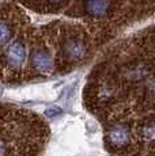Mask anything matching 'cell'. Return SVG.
I'll list each match as a JSON object with an SVG mask.
<instances>
[{
    "mask_svg": "<svg viewBox=\"0 0 155 156\" xmlns=\"http://www.w3.org/2000/svg\"><path fill=\"white\" fill-rule=\"evenodd\" d=\"M7 154H8L7 145H5L4 140L0 139V156H7Z\"/></svg>",
    "mask_w": 155,
    "mask_h": 156,
    "instance_id": "cell-9",
    "label": "cell"
},
{
    "mask_svg": "<svg viewBox=\"0 0 155 156\" xmlns=\"http://www.w3.org/2000/svg\"><path fill=\"white\" fill-rule=\"evenodd\" d=\"M86 2H90V0H86Z\"/></svg>",
    "mask_w": 155,
    "mask_h": 156,
    "instance_id": "cell-12",
    "label": "cell"
},
{
    "mask_svg": "<svg viewBox=\"0 0 155 156\" xmlns=\"http://www.w3.org/2000/svg\"><path fill=\"white\" fill-rule=\"evenodd\" d=\"M109 10L108 0H90L87 2V11L93 16H105Z\"/></svg>",
    "mask_w": 155,
    "mask_h": 156,
    "instance_id": "cell-5",
    "label": "cell"
},
{
    "mask_svg": "<svg viewBox=\"0 0 155 156\" xmlns=\"http://www.w3.org/2000/svg\"><path fill=\"white\" fill-rule=\"evenodd\" d=\"M142 136L144 137L146 140L155 139V124L154 122H150V124L144 125V126L142 128Z\"/></svg>",
    "mask_w": 155,
    "mask_h": 156,
    "instance_id": "cell-7",
    "label": "cell"
},
{
    "mask_svg": "<svg viewBox=\"0 0 155 156\" xmlns=\"http://www.w3.org/2000/svg\"><path fill=\"white\" fill-rule=\"evenodd\" d=\"M11 40V29L4 22H0V46Z\"/></svg>",
    "mask_w": 155,
    "mask_h": 156,
    "instance_id": "cell-6",
    "label": "cell"
},
{
    "mask_svg": "<svg viewBox=\"0 0 155 156\" xmlns=\"http://www.w3.org/2000/svg\"><path fill=\"white\" fill-rule=\"evenodd\" d=\"M61 113H63V110L59 106H52V107H49V109L45 110V115L49 117V118H55V117L60 115Z\"/></svg>",
    "mask_w": 155,
    "mask_h": 156,
    "instance_id": "cell-8",
    "label": "cell"
},
{
    "mask_svg": "<svg viewBox=\"0 0 155 156\" xmlns=\"http://www.w3.org/2000/svg\"><path fill=\"white\" fill-rule=\"evenodd\" d=\"M64 52L71 60H82L86 55V46L79 40H70L65 44Z\"/></svg>",
    "mask_w": 155,
    "mask_h": 156,
    "instance_id": "cell-4",
    "label": "cell"
},
{
    "mask_svg": "<svg viewBox=\"0 0 155 156\" xmlns=\"http://www.w3.org/2000/svg\"><path fill=\"white\" fill-rule=\"evenodd\" d=\"M26 58V48L22 42H14L7 50V62L13 68H19Z\"/></svg>",
    "mask_w": 155,
    "mask_h": 156,
    "instance_id": "cell-3",
    "label": "cell"
},
{
    "mask_svg": "<svg viewBox=\"0 0 155 156\" xmlns=\"http://www.w3.org/2000/svg\"><path fill=\"white\" fill-rule=\"evenodd\" d=\"M33 65H34L35 71L40 73H52L55 69L52 57L48 55L44 50H37L33 55Z\"/></svg>",
    "mask_w": 155,
    "mask_h": 156,
    "instance_id": "cell-2",
    "label": "cell"
},
{
    "mask_svg": "<svg viewBox=\"0 0 155 156\" xmlns=\"http://www.w3.org/2000/svg\"><path fill=\"white\" fill-rule=\"evenodd\" d=\"M108 140L110 145L114 148H123L131 140L129 129L125 125H114L108 133Z\"/></svg>",
    "mask_w": 155,
    "mask_h": 156,
    "instance_id": "cell-1",
    "label": "cell"
},
{
    "mask_svg": "<svg viewBox=\"0 0 155 156\" xmlns=\"http://www.w3.org/2000/svg\"><path fill=\"white\" fill-rule=\"evenodd\" d=\"M50 2H52V3H60L61 0H50Z\"/></svg>",
    "mask_w": 155,
    "mask_h": 156,
    "instance_id": "cell-11",
    "label": "cell"
},
{
    "mask_svg": "<svg viewBox=\"0 0 155 156\" xmlns=\"http://www.w3.org/2000/svg\"><path fill=\"white\" fill-rule=\"evenodd\" d=\"M148 91H151L153 94H155V77L151 79L150 83H148Z\"/></svg>",
    "mask_w": 155,
    "mask_h": 156,
    "instance_id": "cell-10",
    "label": "cell"
}]
</instances>
